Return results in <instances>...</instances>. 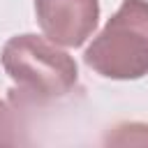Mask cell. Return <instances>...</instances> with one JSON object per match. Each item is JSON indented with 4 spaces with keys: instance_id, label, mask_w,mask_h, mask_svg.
I'll return each instance as SVG.
<instances>
[{
    "instance_id": "cell-1",
    "label": "cell",
    "mask_w": 148,
    "mask_h": 148,
    "mask_svg": "<svg viewBox=\"0 0 148 148\" xmlns=\"http://www.w3.org/2000/svg\"><path fill=\"white\" fill-rule=\"evenodd\" d=\"M2 69L32 102L60 99L74 90L79 69L74 58L56 42L39 35H16L5 42L0 53Z\"/></svg>"
},
{
    "instance_id": "cell-2",
    "label": "cell",
    "mask_w": 148,
    "mask_h": 148,
    "mask_svg": "<svg viewBox=\"0 0 148 148\" xmlns=\"http://www.w3.org/2000/svg\"><path fill=\"white\" fill-rule=\"evenodd\" d=\"M104 79L132 81L148 74V0H123L83 53Z\"/></svg>"
},
{
    "instance_id": "cell-3",
    "label": "cell",
    "mask_w": 148,
    "mask_h": 148,
    "mask_svg": "<svg viewBox=\"0 0 148 148\" xmlns=\"http://www.w3.org/2000/svg\"><path fill=\"white\" fill-rule=\"evenodd\" d=\"M42 32L60 46H81L99 21V0H35Z\"/></svg>"
},
{
    "instance_id": "cell-4",
    "label": "cell",
    "mask_w": 148,
    "mask_h": 148,
    "mask_svg": "<svg viewBox=\"0 0 148 148\" xmlns=\"http://www.w3.org/2000/svg\"><path fill=\"white\" fill-rule=\"evenodd\" d=\"M104 143L111 146H148V125L146 123H123L106 134Z\"/></svg>"
},
{
    "instance_id": "cell-5",
    "label": "cell",
    "mask_w": 148,
    "mask_h": 148,
    "mask_svg": "<svg viewBox=\"0 0 148 148\" xmlns=\"http://www.w3.org/2000/svg\"><path fill=\"white\" fill-rule=\"evenodd\" d=\"M18 130L21 127H18V118H16L14 109L5 99H0V146H14V143H18L21 141Z\"/></svg>"
}]
</instances>
